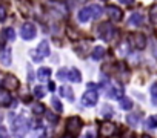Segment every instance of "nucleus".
<instances>
[{
  "instance_id": "obj_1",
  "label": "nucleus",
  "mask_w": 157,
  "mask_h": 138,
  "mask_svg": "<svg viewBox=\"0 0 157 138\" xmlns=\"http://www.w3.org/2000/svg\"><path fill=\"white\" fill-rule=\"evenodd\" d=\"M29 130V121L23 117V115H19L13 120V133L16 138H23Z\"/></svg>"
},
{
  "instance_id": "obj_2",
  "label": "nucleus",
  "mask_w": 157,
  "mask_h": 138,
  "mask_svg": "<svg viewBox=\"0 0 157 138\" xmlns=\"http://www.w3.org/2000/svg\"><path fill=\"white\" fill-rule=\"evenodd\" d=\"M82 126H83V121L78 118V117H69L66 120V132L68 135H77L78 132L82 130Z\"/></svg>"
},
{
  "instance_id": "obj_3",
  "label": "nucleus",
  "mask_w": 157,
  "mask_h": 138,
  "mask_svg": "<svg viewBox=\"0 0 157 138\" xmlns=\"http://www.w3.org/2000/svg\"><path fill=\"white\" fill-rule=\"evenodd\" d=\"M129 43H131V46H132L134 49L143 51V49L146 48L148 40H146V35H145V34H142V32H134V34L129 35Z\"/></svg>"
},
{
  "instance_id": "obj_4",
  "label": "nucleus",
  "mask_w": 157,
  "mask_h": 138,
  "mask_svg": "<svg viewBox=\"0 0 157 138\" xmlns=\"http://www.w3.org/2000/svg\"><path fill=\"white\" fill-rule=\"evenodd\" d=\"M114 34H116V29H114V26H113L109 22H105V23L100 25V28H99V37H100L102 40L111 42L113 37H114Z\"/></svg>"
},
{
  "instance_id": "obj_5",
  "label": "nucleus",
  "mask_w": 157,
  "mask_h": 138,
  "mask_svg": "<svg viewBox=\"0 0 157 138\" xmlns=\"http://www.w3.org/2000/svg\"><path fill=\"white\" fill-rule=\"evenodd\" d=\"M97 101H99V94H97V91H94V89H90V91H86V92L82 95V104L86 106V107L96 106Z\"/></svg>"
},
{
  "instance_id": "obj_6",
  "label": "nucleus",
  "mask_w": 157,
  "mask_h": 138,
  "mask_svg": "<svg viewBox=\"0 0 157 138\" xmlns=\"http://www.w3.org/2000/svg\"><path fill=\"white\" fill-rule=\"evenodd\" d=\"M36 34H37V29H36V25L34 23H29V22L23 23V26L20 29V35H22L23 40L29 42V40H33L36 37Z\"/></svg>"
},
{
  "instance_id": "obj_7",
  "label": "nucleus",
  "mask_w": 157,
  "mask_h": 138,
  "mask_svg": "<svg viewBox=\"0 0 157 138\" xmlns=\"http://www.w3.org/2000/svg\"><path fill=\"white\" fill-rule=\"evenodd\" d=\"M77 19H78V22H80V23H86V22H90L91 19H94L93 6H85V8H82L80 11H78V14H77Z\"/></svg>"
},
{
  "instance_id": "obj_8",
  "label": "nucleus",
  "mask_w": 157,
  "mask_h": 138,
  "mask_svg": "<svg viewBox=\"0 0 157 138\" xmlns=\"http://www.w3.org/2000/svg\"><path fill=\"white\" fill-rule=\"evenodd\" d=\"M116 130H117V127H116V124H113V123H109V121H106V123H102L100 124V127H99V133H100V136H111V135H114L116 133Z\"/></svg>"
},
{
  "instance_id": "obj_9",
  "label": "nucleus",
  "mask_w": 157,
  "mask_h": 138,
  "mask_svg": "<svg viewBox=\"0 0 157 138\" xmlns=\"http://www.w3.org/2000/svg\"><path fill=\"white\" fill-rule=\"evenodd\" d=\"M2 85H3V89H6V91H16L19 88V80L14 75H6L3 78Z\"/></svg>"
},
{
  "instance_id": "obj_10",
  "label": "nucleus",
  "mask_w": 157,
  "mask_h": 138,
  "mask_svg": "<svg viewBox=\"0 0 157 138\" xmlns=\"http://www.w3.org/2000/svg\"><path fill=\"white\" fill-rule=\"evenodd\" d=\"M106 13H108V16H109V19H111L113 22H120L122 17H123L122 9H120L119 6H114V5L108 6V8H106Z\"/></svg>"
},
{
  "instance_id": "obj_11",
  "label": "nucleus",
  "mask_w": 157,
  "mask_h": 138,
  "mask_svg": "<svg viewBox=\"0 0 157 138\" xmlns=\"http://www.w3.org/2000/svg\"><path fill=\"white\" fill-rule=\"evenodd\" d=\"M68 80L72 83H80L82 82V74L77 67H71L68 69Z\"/></svg>"
},
{
  "instance_id": "obj_12",
  "label": "nucleus",
  "mask_w": 157,
  "mask_h": 138,
  "mask_svg": "<svg viewBox=\"0 0 157 138\" xmlns=\"http://www.w3.org/2000/svg\"><path fill=\"white\" fill-rule=\"evenodd\" d=\"M13 61V55H11V49L10 48H5L2 52H0V63L3 66H10Z\"/></svg>"
},
{
  "instance_id": "obj_13",
  "label": "nucleus",
  "mask_w": 157,
  "mask_h": 138,
  "mask_svg": "<svg viewBox=\"0 0 157 138\" xmlns=\"http://www.w3.org/2000/svg\"><path fill=\"white\" fill-rule=\"evenodd\" d=\"M36 52H37L42 58L48 57V55H49V43H48L46 40H42V42L39 43V46H37Z\"/></svg>"
},
{
  "instance_id": "obj_14",
  "label": "nucleus",
  "mask_w": 157,
  "mask_h": 138,
  "mask_svg": "<svg viewBox=\"0 0 157 138\" xmlns=\"http://www.w3.org/2000/svg\"><path fill=\"white\" fill-rule=\"evenodd\" d=\"M143 20H145V17L140 13H134V14H131V17L128 20V25L129 26H140L143 23Z\"/></svg>"
},
{
  "instance_id": "obj_15",
  "label": "nucleus",
  "mask_w": 157,
  "mask_h": 138,
  "mask_svg": "<svg viewBox=\"0 0 157 138\" xmlns=\"http://www.w3.org/2000/svg\"><path fill=\"white\" fill-rule=\"evenodd\" d=\"M11 101H13V98H11L10 91L0 89V106H8V104H11Z\"/></svg>"
},
{
  "instance_id": "obj_16",
  "label": "nucleus",
  "mask_w": 157,
  "mask_h": 138,
  "mask_svg": "<svg viewBox=\"0 0 157 138\" xmlns=\"http://www.w3.org/2000/svg\"><path fill=\"white\" fill-rule=\"evenodd\" d=\"M108 97H111V98H119V100H120V98L123 97V88L114 85V86L108 91Z\"/></svg>"
},
{
  "instance_id": "obj_17",
  "label": "nucleus",
  "mask_w": 157,
  "mask_h": 138,
  "mask_svg": "<svg viewBox=\"0 0 157 138\" xmlns=\"http://www.w3.org/2000/svg\"><path fill=\"white\" fill-rule=\"evenodd\" d=\"M51 77V69L49 67H40L37 71V78L40 82H48Z\"/></svg>"
},
{
  "instance_id": "obj_18",
  "label": "nucleus",
  "mask_w": 157,
  "mask_h": 138,
  "mask_svg": "<svg viewBox=\"0 0 157 138\" xmlns=\"http://www.w3.org/2000/svg\"><path fill=\"white\" fill-rule=\"evenodd\" d=\"M103 55H105V48H103V46H96V48L93 49V52H91L93 60H102Z\"/></svg>"
},
{
  "instance_id": "obj_19",
  "label": "nucleus",
  "mask_w": 157,
  "mask_h": 138,
  "mask_svg": "<svg viewBox=\"0 0 157 138\" xmlns=\"http://www.w3.org/2000/svg\"><path fill=\"white\" fill-rule=\"evenodd\" d=\"M59 92H60V97H63V98H69V100H74V92H72L71 88H68V86H62V88H59Z\"/></svg>"
},
{
  "instance_id": "obj_20",
  "label": "nucleus",
  "mask_w": 157,
  "mask_h": 138,
  "mask_svg": "<svg viewBox=\"0 0 157 138\" xmlns=\"http://www.w3.org/2000/svg\"><path fill=\"white\" fill-rule=\"evenodd\" d=\"M119 103H120V107H122L123 111H129V109L132 107V101H131L128 97H122Z\"/></svg>"
},
{
  "instance_id": "obj_21",
  "label": "nucleus",
  "mask_w": 157,
  "mask_h": 138,
  "mask_svg": "<svg viewBox=\"0 0 157 138\" xmlns=\"http://www.w3.org/2000/svg\"><path fill=\"white\" fill-rule=\"evenodd\" d=\"M3 37H5V40L13 42V40L16 38V31H14L13 28H5V29H3Z\"/></svg>"
},
{
  "instance_id": "obj_22",
  "label": "nucleus",
  "mask_w": 157,
  "mask_h": 138,
  "mask_svg": "<svg viewBox=\"0 0 157 138\" xmlns=\"http://www.w3.org/2000/svg\"><path fill=\"white\" fill-rule=\"evenodd\" d=\"M33 112H34L36 115H42V114L46 112V109H45V106H43L42 103H34V104H33Z\"/></svg>"
},
{
  "instance_id": "obj_23",
  "label": "nucleus",
  "mask_w": 157,
  "mask_h": 138,
  "mask_svg": "<svg viewBox=\"0 0 157 138\" xmlns=\"http://www.w3.org/2000/svg\"><path fill=\"white\" fill-rule=\"evenodd\" d=\"M126 121H128V124H129V126H132V127H136V126L139 124V121H140V118H139V115H134V114H129V115L126 117Z\"/></svg>"
},
{
  "instance_id": "obj_24",
  "label": "nucleus",
  "mask_w": 157,
  "mask_h": 138,
  "mask_svg": "<svg viewBox=\"0 0 157 138\" xmlns=\"http://www.w3.org/2000/svg\"><path fill=\"white\" fill-rule=\"evenodd\" d=\"M51 104H52V107H54L57 112H62V111H63V104H62V101H60L57 97H52V98H51Z\"/></svg>"
},
{
  "instance_id": "obj_25",
  "label": "nucleus",
  "mask_w": 157,
  "mask_h": 138,
  "mask_svg": "<svg viewBox=\"0 0 157 138\" xmlns=\"http://www.w3.org/2000/svg\"><path fill=\"white\" fill-rule=\"evenodd\" d=\"M146 126L149 129H155L157 127V115H151L146 118Z\"/></svg>"
},
{
  "instance_id": "obj_26",
  "label": "nucleus",
  "mask_w": 157,
  "mask_h": 138,
  "mask_svg": "<svg viewBox=\"0 0 157 138\" xmlns=\"http://www.w3.org/2000/svg\"><path fill=\"white\" fill-rule=\"evenodd\" d=\"M149 20H151V23L157 25V5L151 6V9H149Z\"/></svg>"
},
{
  "instance_id": "obj_27",
  "label": "nucleus",
  "mask_w": 157,
  "mask_h": 138,
  "mask_svg": "<svg viewBox=\"0 0 157 138\" xmlns=\"http://www.w3.org/2000/svg\"><path fill=\"white\" fill-rule=\"evenodd\" d=\"M45 94H46V91H45L43 86H36V88H34V97H36V98H43Z\"/></svg>"
},
{
  "instance_id": "obj_28",
  "label": "nucleus",
  "mask_w": 157,
  "mask_h": 138,
  "mask_svg": "<svg viewBox=\"0 0 157 138\" xmlns=\"http://www.w3.org/2000/svg\"><path fill=\"white\" fill-rule=\"evenodd\" d=\"M57 77H59V80H65V78H68V69H60V71L57 72Z\"/></svg>"
},
{
  "instance_id": "obj_29",
  "label": "nucleus",
  "mask_w": 157,
  "mask_h": 138,
  "mask_svg": "<svg viewBox=\"0 0 157 138\" xmlns=\"http://www.w3.org/2000/svg\"><path fill=\"white\" fill-rule=\"evenodd\" d=\"M45 115H46V120L51 121V123H57V120H59V117L54 115L52 112H45Z\"/></svg>"
},
{
  "instance_id": "obj_30",
  "label": "nucleus",
  "mask_w": 157,
  "mask_h": 138,
  "mask_svg": "<svg viewBox=\"0 0 157 138\" xmlns=\"http://www.w3.org/2000/svg\"><path fill=\"white\" fill-rule=\"evenodd\" d=\"M103 117H106V118H111L113 117V107L111 106H105L103 107Z\"/></svg>"
},
{
  "instance_id": "obj_31",
  "label": "nucleus",
  "mask_w": 157,
  "mask_h": 138,
  "mask_svg": "<svg viewBox=\"0 0 157 138\" xmlns=\"http://www.w3.org/2000/svg\"><path fill=\"white\" fill-rule=\"evenodd\" d=\"M5 19H6V8L0 5V22H5Z\"/></svg>"
},
{
  "instance_id": "obj_32",
  "label": "nucleus",
  "mask_w": 157,
  "mask_h": 138,
  "mask_svg": "<svg viewBox=\"0 0 157 138\" xmlns=\"http://www.w3.org/2000/svg\"><path fill=\"white\" fill-rule=\"evenodd\" d=\"M0 138H10L8 130H6L5 127H2V126H0Z\"/></svg>"
},
{
  "instance_id": "obj_33",
  "label": "nucleus",
  "mask_w": 157,
  "mask_h": 138,
  "mask_svg": "<svg viewBox=\"0 0 157 138\" xmlns=\"http://www.w3.org/2000/svg\"><path fill=\"white\" fill-rule=\"evenodd\" d=\"M151 94H152V97L157 98V83H154V85L151 86Z\"/></svg>"
},
{
  "instance_id": "obj_34",
  "label": "nucleus",
  "mask_w": 157,
  "mask_h": 138,
  "mask_svg": "<svg viewBox=\"0 0 157 138\" xmlns=\"http://www.w3.org/2000/svg\"><path fill=\"white\" fill-rule=\"evenodd\" d=\"M119 2H120L122 5H125V6H131V5L134 3V0H119Z\"/></svg>"
},
{
  "instance_id": "obj_35",
  "label": "nucleus",
  "mask_w": 157,
  "mask_h": 138,
  "mask_svg": "<svg viewBox=\"0 0 157 138\" xmlns=\"http://www.w3.org/2000/svg\"><path fill=\"white\" fill-rule=\"evenodd\" d=\"M48 88H49L48 91H51V92H54V91H56V85H54L52 82H49V85H48Z\"/></svg>"
},
{
  "instance_id": "obj_36",
  "label": "nucleus",
  "mask_w": 157,
  "mask_h": 138,
  "mask_svg": "<svg viewBox=\"0 0 157 138\" xmlns=\"http://www.w3.org/2000/svg\"><path fill=\"white\" fill-rule=\"evenodd\" d=\"M93 136H94V135H93V132H86L82 138H93Z\"/></svg>"
},
{
  "instance_id": "obj_37",
  "label": "nucleus",
  "mask_w": 157,
  "mask_h": 138,
  "mask_svg": "<svg viewBox=\"0 0 157 138\" xmlns=\"http://www.w3.org/2000/svg\"><path fill=\"white\" fill-rule=\"evenodd\" d=\"M152 51H154V55L157 57V45H155V43L152 45Z\"/></svg>"
},
{
  "instance_id": "obj_38",
  "label": "nucleus",
  "mask_w": 157,
  "mask_h": 138,
  "mask_svg": "<svg viewBox=\"0 0 157 138\" xmlns=\"http://www.w3.org/2000/svg\"><path fill=\"white\" fill-rule=\"evenodd\" d=\"M62 138H72V135H63Z\"/></svg>"
},
{
  "instance_id": "obj_39",
  "label": "nucleus",
  "mask_w": 157,
  "mask_h": 138,
  "mask_svg": "<svg viewBox=\"0 0 157 138\" xmlns=\"http://www.w3.org/2000/svg\"><path fill=\"white\" fill-rule=\"evenodd\" d=\"M0 121H2V114H0Z\"/></svg>"
},
{
  "instance_id": "obj_40",
  "label": "nucleus",
  "mask_w": 157,
  "mask_h": 138,
  "mask_svg": "<svg viewBox=\"0 0 157 138\" xmlns=\"http://www.w3.org/2000/svg\"><path fill=\"white\" fill-rule=\"evenodd\" d=\"M143 138H149V136H143Z\"/></svg>"
}]
</instances>
